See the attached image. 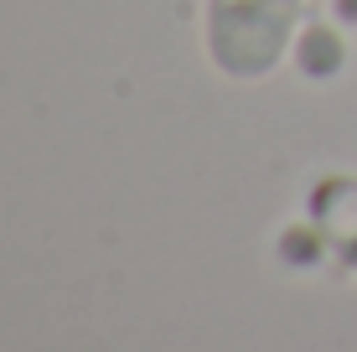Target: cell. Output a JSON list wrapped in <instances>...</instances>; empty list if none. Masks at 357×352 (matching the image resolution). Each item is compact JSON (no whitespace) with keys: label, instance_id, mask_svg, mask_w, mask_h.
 <instances>
[{"label":"cell","instance_id":"1","mask_svg":"<svg viewBox=\"0 0 357 352\" xmlns=\"http://www.w3.org/2000/svg\"><path fill=\"white\" fill-rule=\"evenodd\" d=\"M305 0H202V57L228 83H264L295 57Z\"/></svg>","mask_w":357,"mask_h":352},{"label":"cell","instance_id":"2","mask_svg":"<svg viewBox=\"0 0 357 352\" xmlns=\"http://www.w3.org/2000/svg\"><path fill=\"white\" fill-rule=\"evenodd\" d=\"M301 234L311 249L357 280V171L326 166L301 192Z\"/></svg>","mask_w":357,"mask_h":352}]
</instances>
